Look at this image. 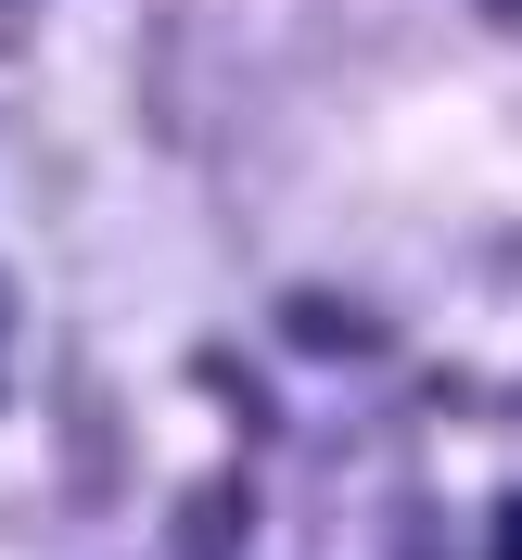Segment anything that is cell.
<instances>
[{
    "label": "cell",
    "mask_w": 522,
    "mask_h": 560,
    "mask_svg": "<svg viewBox=\"0 0 522 560\" xmlns=\"http://www.w3.org/2000/svg\"><path fill=\"white\" fill-rule=\"evenodd\" d=\"M497 560H522V510H510V523H497Z\"/></svg>",
    "instance_id": "1"
}]
</instances>
